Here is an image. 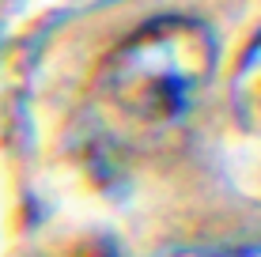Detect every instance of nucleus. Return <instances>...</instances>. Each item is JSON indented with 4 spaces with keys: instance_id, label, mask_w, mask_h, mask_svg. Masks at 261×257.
<instances>
[{
    "instance_id": "nucleus-1",
    "label": "nucleus",
    "mask_w": 261,
    "mask_h": 257,
    "mask_svg": "<svg viewBox=\"0 0 261 257\" xmlns=\"http://www.w3.org/2000/svg\"><path fill=\"white\" fill-rule=\"evenodd\" d=\"M216 34L190 15L137 26L95 72V106L125 136H167L201 110L216 79Z\"/></svg>"
},
{
    "instance_id": "nucleus-2",
    "label": "nucleus",
    "mask_w": 261,
    "mask_h": 257,
    "mask_svg": "<svg viewBox=\"0 0 261 257\" xmlns=\"http://www.w3.org/2000/svg\"><path fill=\"white\" fill-rule=\"evenodd\" d=\"M231 110H235L239 129L261 140V34L250 42L231 76Z\"/></svg>"
}]
</instances>
